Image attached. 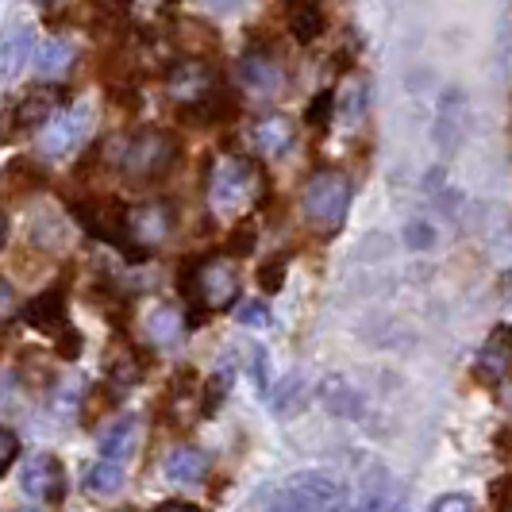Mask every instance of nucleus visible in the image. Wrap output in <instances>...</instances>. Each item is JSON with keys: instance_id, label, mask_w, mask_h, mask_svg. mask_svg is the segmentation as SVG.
<instances>
[{"instance_id": "obj_20", "label": "nucleus", "mask_w": 512, "mask_h": 512, "mask_svg": "<svg viewBox=\"0 0 512 512\" xmlns=\"http://www.w3.org/2000/svg\"><path fill=\"white\" fill-rule=\"evenodd\" d=\"M135 439H139V420L135 416H120L101 436V459L124 462L135 451Z\"/></svg>"}, {"instance_id": "obj_19", "label": "nucleus", "mask_w": 512, "mask_h": 512, "mask_svg": "<svg viewBox=\"0 0 512 512\" xmlns=\"http://www.w3.org/2000/svg\"><path fill=\"white\" fill-rule=\"evenodd\" d=\"M208 455L201 447H178L170 459H166V478L170 482H178V486H197V482H205L208 474Z\"/></svg>"}, {"instance_id": "obj_3", "label": "nucleus", "mask_w": 512, "mask_h": 512, "mask_svg": "<svg viewBox=\"0 0 512 512\" xmlns=\"http://www.w3.org/2000/svg\"><path fill=\"white\" fill-rule=\"evenodd\" d=\"M66 104V89L58 85H35L27 89L20 101L4 108V124H0V143H20L27 135L43 131Z\"/></svg>"}, {"instance_id": "obj_4", "label": "nucleus", "mask_w": 512, "mask_h": 512, "mask_svg": "<svg viewBox=\"0 0 512 512\" xmlns=\"http://www.w3.org/2000/svg\"><path fill=\"white\" fill-rule=\"evenodd\" d=\"M262 193V170L255 158L247 154H228L216 170H212V185L208 197L220 212H239V208L255 205Z\"/></svg>"}, {"instance_id": "obj_11", "label": "nucleus", "mask_w": 512, "mask_h": 512, "mask_svg": "<svg viewBox=\"0 0 512 512\" xmlns=\"http://www.w3.org/2000/svg\"><path fill=\"white\" fill-rule=\"evenodd\" d=\"M51 185V174L39 158H12L0 170V201H27Z\"/></svg>"}, {"instance_id": "obj_39", "label": "nucleus", "mask_w": 512, "mask_h": 512, "mask_svg": "<svg viewBox=\"0 0 512 512\" xmlns=\"http://www.w3.org/2000/svg\"><path fill=\"white\" fill-rule=\"evenodd\" d=\"M116 512H135V509H116Z\"/></svg>"}, {"instance_id": "obj_29", "label": "nucleus", "mask_w": 512, "mask_h": 512, "mask_svg": "<svg viewBox=\"0 0 512 512\" xmlns=\"http://www.w3.org/2000/svg\"><path fill=\"white\" fill-rule=\"evenodd\" d=\"M332 108H335V93L324 89L320 97H312V104H308V124H312V128H324V124L332 120Z\"/></svg>"}, {"instance_id": "obj_21", "label": "nucleus", "mask_w": 512, "mask_h": 512, "mask_svg": "<svg viewBox=\"0 0 512 512\" xmlns=\"http://www.w3.org/2000/svg\"><path fill=\"white\" fill-rule=\"evenodd\" d=\"M27 235H31V243L39 251H51V255L66 247V228H62V216L54 208H43L39 216H31L27 220Z\"/></svg>"}, {"instance_id": "obj_30", "label": "nucleus", "mask_w": 512, "mask_h": 512, "mask_svg": "<svg viewBox=\"0 0 512 512\" xmlns=\"http://www.w3.org/2000/svg\"><path fill=\"white\" fill-rule=\"evenodd\" d=\"M428 512H478V509H474V501H470L466 493H443V497L432 501Z\"/></svg>"}, {"instance_id": "obj_12", "label": "nucleus", "mask_w": 512, "mask_h": 512, "mask_svg": "<svg viewBox=\"0 0 512 512\" xmlns=\"http://www.w3.org/2000/svg\"><path fill=\"white\" fill-rule=\"evenodd\" d=\"M66 305H70L66 285H51V289L35 293V297L20 308V316H24L27 328H35V332H43V335H54L70 320V316H66Z\"/></svg>"}, {"instance_id": "obj_9", "label": "nucleus", "mask_w": 512, "mask_h": 512, "mask_svg": "<svg viewBox=\"0 0 512 512\" xmlns=\"http://www.w3.org/2000/svg\"><path fill=\"white\" fill-rule=\"evenodd\" d=\"M93 124H97L93 104H81V101L62 104V112L54 116L47 128H43V154H51V158H66V154H74L77 147H85V143H89Z\"/></svg>"}, {"instance_id": "obj_5", "label": "nucleus", "mask_w": 512, "mask_h": 512, "mask_svg": "<svg viewBox=\"0 0 512 512\" xmlns=\"http://www.w3.org/2000/svg\"><path fill=\"white\" fill-rule=\"evenodd\" d=\"M301 208H305L308 224L320 231H335L343 224L347 208H351V181L339 170H320L312 174L301 193Z\"/></svg>"}, {"instance_id": "obj_40", "label": "nucleus", "mask_w": 512, "mask_h": 512, "mask_svg": "<svg viewBox=\"0 0 512 512\" xmlns=\"http://www.w3.org/2000/svg\"><path fill=\"white\" fill-rule=\"evenodd\" d=\"M509 401H512V389H509Z\"/></svg>"}, {"instance_id": "obj_7", "label": "nucleus", "mask_w": 512, "mask_h": 512, "mask_svg": "<svg viewBox=\"0 0 512 512\" xmlns=\"http://www.w3.org/2000/svg\"><path fill=\"white\" fill-rule=\"evenodd\" d=\"M70 216L93 239L116 243L120 251L128 247V205L124 201H116V197H77V201H70Z\"/></svg>"}, {"instance_id": "obj_28", "label": "nucleus", "mask_w": 512, "mask_h": 512, "mask_svg": "<svg viewBox=\"0 0 512 512\" xmlns=\"http://www.w3.org/2000/svg\"><path fill=\"white\" fill-rule=\"evenodd\" d=\"M16 316H20V297H16V289H12L8 278H0V332H4Z\"/></svg>"}, {"instance_id": "obj_33", "label": "nucleus", "mask_w": 512, "mask_h": 512, "mask_svg": "<svg viewBox=\"0 0 512 512\" xmlns=\"http://www.w3.org/2000/svg\"><path fill=\"white\" fill-rule=\"evenodd\" d=\"M409 243L412 251H424V247H432V228L428 224H409Z\"/></svg>"}, {"instance_id": "obj_34", "label": "nucleus", "mask_w": 512, "mask_h": 512, "mask_svg": "<svg viewBox=\"0 0 512 512\" xmlns=\"http://www.w3.org/2000/svg\"><path fill=\"white\" fill-rule=\"evenodd\" d=\"M239 320H243V324H266V320H270V312H266L262 301H251V305L239 308Z\"/></svg>"}, {"instance_id": "obj_15", "label": "nucleus", "mask_w": 512, "mask_h": 512, "mask_svg": "<svg viewBox=\"0 0 512 512\" xmlns=\"http://www.w3.org/2000/svg\"><path fill=\"white\" fill-rule=\"evenodd\" d=\"M509 362H512V328L501 324V328H493L489 339L482 343V355L474 359V374H478L482 382H501L505 370H509Z\"/></svg>"}, {"instance_id": "obj_27", "label": "nucleus", "mask_w": 512, "mask_h": 512, "mask_svg": "<svg viewBox=\"0 0 512 512\" xmlns=\"http://www.w3.org/2000/svg\"><path fill=\"white\" fill-rule=\"evenodd\" d=\"M228 385H231V374H216V378H208L205 382V397H201V412H205V416H212V412L224 405Z\"/></svg>"}, {"instance_id": "obj_1", "label": "nucleus", "mask_w": 512, "mask_h": 512, "mask_svg": "<svg viewBox=\"0 0 512 512\" xmlns=\"http://www.w3.org/2000/svg\"><path fill=\"white\" fill-rule=\"evenodd\" d=\"M181 158L178 139L162 128H139L131 131L120 147V178L128 185H154L162 181Z\"/></svg>"}, {"instance_id": "obj_13", "label": "nucleus", "mask_w": 512, "mask_h": 512, "mask_svg": "<svg viewBox=\"0 0 512 512\" xmlns=\"http://www.w3.org/2000/svg\"><path fill=\"white\" fill-rule=\"evenodd\" d=\"M216 85H220V81L212 74V66L201 62V58H185V62H178V66L166 74V89H170L181 104H197L201 97H208Z\"/></svg>"}, {"instance_id": "obj_18", "label": "nucleus", "mask_w": 512, "mask_h": 512, "mask_svg": "<svg viewBox=\"0 0 512 512\" xmlns=\"http://www.w3.org/2000/svg\"><path fill=\"white\" fill-rule=\"evenodd\" d=\"M251 143L258 147V154H285L293 147V124L278 116V112H270V116H262L255 128H251Z\"/></svg>"}, {"instance_id": "obj_14", "label": "nucleus", "mask_w": 512, "mask_h": 512, "mask_svg": "<svg viewBox=\"0 0 512 512\" xmlns=\"http://www.w3.org/2000/svg\"><path fill=\"white\" fill-rule=\"evenodd\" d=\"M31 54H35V31L27 24L8 27L0 35V85L16 81L31 66Z\"/></svg>"}, {"instance_id": "obj_16", "label": "nucleus", "mask_w": 512, "mask_h": 512, "mask_svg": "<svg viewBox=\"0 0 512 512\" xmlns=\"http://www.w3.org/2000/svg\"><path fill=\"white\" fill-rule=\"evenodd\" d=\"M239 77L243 85L258 93V97H274L282 89V66L270 58V51H247L239 62Z\"/></svg>"}, {"instance_id": "obj_23", "label": "nucleus", "mask_w": 512, "mask_h": 512, "mask_svg": "<svg viewBox=\"0 0 512 512\" xmlns=\"http://www.w3.org/2000/svg\"><path fill=\"white\" fill-rule=\"evenodd\" d=\"M85 489H89L93 497H112V493H120V489H124V466H120V462L97 459L85 470Z\"/></svg>"}, {"instance_id": "obj_25", "label": "nucleus", "mask_w": 512, "mask_h": 512, "mask_svg": "<svg viewBox=\"0 0 512 512\" xmlns=\"http://www.w3.org/2000/svg\"><path fill=\"white\" fill-rule=\"evenodd\" d=\"M289 31H293L297 43H312V39L324 31L320 0H316V4H301V8H289Z\"/></svg>"}, {"instance_id": "obj_17", "label": "nucleus", "mask_w": 512, "mask_h": 512, "mask_svg": "<svg viewBox=\"0 0 512 512\" xmlns=\"http://www.w3.org/2000/svg\"><path fill=\"white\" fill-rule=\"evenodd\" d=\"M466 128H470V112H466V97L462 93H447L439 101V124H436V139L439 147L455 151L462 139H466Z\"/></svg>"}, {"instance_id": "obj_31", "label": "nucleus", "mask_w": 512, "mask_h": 512, "mask_svg": "<svg viewBox=\"0 0 512 512\" xmlns=\"http://www.w3.org/2000/svg\"><path fill=\"white\" fill-rule=\"evenodd\" d=\"M282 274H285V262L282 258H270L266 266H258V285H262L266 293H274V289L282 285Z\"/></svg>"}, {"instance_id": "obj_24", "label": "nucleus", "mask_w": 512, "mask_h": 512, "mask_svg": "<svg viewBox=\"0 0 512 512\" xmlns=\"http://www.w3.org/2000/svg\"><path fill=\"white\" fill-rule=\"evenodd\" d=\"M147 328H151L154 347H170V343H178V339H181V332H189V328H185V316H181L178 308H170V305L154 308L151 320H147Z\"/></svg>"}, {"instance_id": "obj_22", "label": "nucleus", "mask_w": 512, "mask_h": 512, "mask_svg": "<svg viewBox=\"0 0 512 512\" xmlns=\"http://www.w3.org/2000/svg\"><path fill=\"white\" fill-rule=\"evenodd\" d=\"M74 43L70 39H47L39 51H35V66L43 77H58L74 66Z\"/></svg>"}, {"instance_id": "obj_10", "label": "nucleus", "mask_w": 512, "mask_h": 512, "mask_svg": "<svg viewBox=\"0 0 512 512\" xmlns=\"http://www.w3.org/2000/svg\"><path fill=\"white\" fill-rule=\"evenodd\" d=\"M20 489H24L31 501L39 505H62L66 493H70V482H66V466L54 455H31V462L20 474Z\"/></svg>"}, {"instance_id": "obj_32", "label": "nucleus", "mask_w": 512, "mask_h": 512, "mask_svg": "<svg viewBox=\"0 0 512 512\" xmlns=\"http://www.w3.org/2000/svg\"><path fill=\"white\" fill-rule=\"evenodd\" d=\"M489 497H493V505L501 512H512V478H497L489 486Z\"/></svg>"}, {"instance_id": "obj_8", "label": "nucleus", "mask_w": 512, "mask_h": 512, "mask_svg": "<svg viewBox=\"0 0 512 512\" xmlns=\"http://www.w3.org/2000/svg\"><path fill=\"white\" fill-rule=\"evenodd\" d=\"M174 224H178V212L170 201H147V205L128 208V255H147L151 247L166 243L174 235Z\"/></svg>"}, {"instance_id": "obj_38", "label": "nucleus", "mask_w": 512, "mask_h": 512, "mask_svg": "<svg viewBox=\"0 0 512 512\" xmlns=\"http://www.w3.org/2000/svg\"><path fill=\"white\" fill-rule=\"evenodd\" d=\"M16 512H47V509H16Z\"/></svg>"}, {"instance_id": "obj_35", "label": "nucleus", "mask_w": 512, "mask_h": 512, "mask_svg": "<svg viewBox=\"0 0 512 512\" xmlns=\"http://www.w3.org/2000/svg\"><path fill=\"white\" fill-rule=\"evenodd\" d=\"M154 512H201L197 505H189V501H162Z\"/></svg>"}, {"instance_id": "obj_36", "label": "nucleus", "mask_w": 512, "mask_h": 512, "mask_svg": "<svg viewBox=\"0 0 512 512\" xmlns=\"http://www.w3.org/2000/svg\"><path fill=\"white\" fill-rule=\"evenodd\" d=\"M4 243H8V216H4V208H0V251H4Z\"/></svg>"}, {"instance_id": "obj_26", "label": "nucleus", "mask_w": 512, "mask_h": 512, "mask_svg": "<svg viewBox=\"0 0 512 512\" xmlns=\"http://www.w3.org/2000/svg\"><path fill=\"white\" fill-rule=\"evenodd\" d=\"M81 347H85V339H81V332L66 320V324L54 332V355L62 362H74L77 355H81Z\"/></svg>"}, {"instance_id": "obj_2", "label": "nucleus", "mask_w": 512, "mask_h": 512, "mask_svg": "<svg viewBox=\"0 0 512 512\" xmlns=\"http://www.w3.org/2000/svg\"><path fill=\"white\" fill-rule=\"evenodd\" d=\"M181 293L189 301H201L205 308H228L239 297V274H235L231 258L224 255L185 262L181 266Z\"/></svg>"}, {"instance_id": "obj_6", "label": "nucleus", "mask_w": 512, "mask_h": 512, "mask_svg": "<svg viewBox=\"0 0 512 512\" xmlns=\"http://www.w3.org/2000/svg\"><path fill=\"white\" fill-rule=\"evenodd\" d=\"M347 509V497L339 482H332L328 474H316V470H305V474H293L285 489L274 497V505L266 512H339Z\"/></svg>"}, {"instance_id": "obj_37", "label": "nucleus", "mask_w": 512, "mask_h": 512, "mask_svg": "<svg viewBox=\"0 0 512 512\" xmlns=\"http://www.w3.org/2000/svg\"><path fill=\"white\" fill-rule=\"evenodd\" d=\"M205 4H212V8H220V12H228V8H235L239 0H205Z\"/></svg>"}]
</instances>
